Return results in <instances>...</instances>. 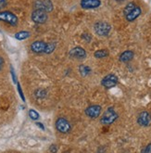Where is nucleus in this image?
<instances>
[{"mask_svg": "<svg viewBox=\"0 0 151 153\" xmlns=\"http://www.w3.org/2000/svg\"><path fill=\"white\" fill-rule=\"evenodd\" d=\"M118 117H119L118 113L115 111L113 108L110 107V108H108L107 111L104 112V114L102 115L100 119V123L104 125H110L118 119Z\"/></svg>", "mask_w": 151, "mask_h": 153, "instance_id": "obj_1", "label": "nucleus"}, {"mask_svg": "<svg viewBox=\"0 0 151 153\" xmlns=\"http://www.w3.org/2000/svg\"><path fill=\"white\" fill-rule=\"evenodd\" d=\"M94 30H95V33L97 35H99V36H107V35H109V33L111 31V26L108 22L100 21L95 23Z\"/></svg>", "mask_w": 151, "mask_h": 153, "instance_id": "obj_2", "label": "nucleus"}, {"mask_svg": "<svg viewBox=\"0 0 151 153\" xmlns=\"http://www.w3.org/2000/svg\"><path fill=\"white\" fill-rule=\"evenodd\" d=\"M47 12L41 8H35L32 13V21L37 24L45 23L47 21Z\"/></svg>", "mask_w": 151, "mask_h": 153, "instance_id": "obj_3", "label": "nucleus"}, {"mask_svg": "<svg viewBox=\"0 0 151 153\" xmlns=\"http://www.w3.org/2000/svg\"><path fill=\"white\" fill-rule=\"evenodd\" d=\"M0 22H6L11 26H16L18 25L19 20H18V17L10 11H1L0 12Z\"/></svg>", "mask_w": 151, "mask_h": 153, "instance_id": "obj_4", "label": "nucleus"}, {"mask_svg": "<svg viewBox=\"0 0 151 153\" xmlns=\"http://www.w3.org/2000/svg\"><path fill=\"white\" fill-rule=\"evenodd\" d=\"M56 129L62 134H68L72 130V125L69 121L63 117H60L56 121Z\"/></svg>", "mask_w": 151, "mask_h": 153, "instance_id": "obj_5", "label": "nucleus"}, {"mask_svg": "<svg viewBox=\"0 0 151 153\" xmlns=\"http://www.w3.org/2000/svg\"><path fill=\"white\" fill-rule=\"evenodd\" d=\"M118 81V77L115 74H109L101 80V85L106 88H111L117 85Z\"/></svg>", "mask_w": 151, "mask_h": 153, "instance_id": "obj_6", "label": "nucleus"}, {"mask_svg": "<svg viewBox=\"0 0 151 153\" xmlns=\"http://www.w3.org/2000/svg\"><path fill=\"white\" fill-rule=\"evenodd\" d=\"M101 111H102V108L99 105H92L89 106L88 108H86L85 110V114L89 117V118L92 119H95L97 117H99L101 114Z\"/></svg>", "mask_w": 151, "mask_h": 153, "instance_id": "obj_7", "label": "nucleus"}, {"mask_svg": "<svg viewBox=\"0 0 151 153\" xmlns=\"http://www.w3.org/2000/svg\"><path fill=\"white\" fill-rule=\"evenodd\" d=\"M35 8H41L46 10L47 12H50L53 10V4L51 0H38L34 3Z\"/></svg>", "mask_w": 151, "mask_h": 153, "instance_id": "obj_8", "label": "nucleus"}, {"mask_svg": "<svg viewBox=\"0 0 151 153\" xmlns=\"http://www.w3.org/2000/svg\"><path fill=\"white\" fill-rule=\"evenodd\" d=\"M70 57L74 59H85L86 58V52L81 47H75L73 49H70L69 52Z\"/></svg>", "mask_w": 151, "mask_h": 153, "instance_id": "obj_9", "label": "nucleus"}, {"mask_svg": "<svg viewBox=\"0 0 151 153\" xmlns=\"http://www.w3.org/2000/svg\"><path fill=\"white\" fill-rule=\"evenodd\" d=\"M101 5L100 0H81V7L84 10L97 8Z\"/></svg>", "mask_w": 151, "mask_h": 153, "instance_id": "obj_10", "label": "nucleus"}, {"mask_svg": "<svg viewBox=\"0 0 151 153\" xmlns=\"http://www.w3.org/2000/svg\"><path fill=\"white\" fill-rule=\"evenodd\" d=\"M47 47V43L44 41H34L31 45V50L34 53H44Z\"/></svg>", "mask_w": 151, "mask_h": 153, "instance_id": "obj_11", "label": "nucleus"}, {"mask_svg": "<svg viewBox=\"0 0 151 153\" xmlns=\"http://www.w3.org/2000/svg\"><path fill=\"white\" fill-rule=\"evenodd\" d=\"M137 123L140 126H148L150 123V115L147 111H142L137 117Z\"/></svg>", "mask_w": 151, "mask_h": 153, "instance_id": "obj_12", "label": "nucleus"}, {"mask_svg": "<svg viewBox=\"0 0 151 153\" xmlns=\"http://www.w3.org/2000/svg\"><path fill=\"white\" fill-rule=\"evenodd\" d=\"M141 13H142V10L138 6H136L132 11H130L127 15H125V18L128 22H134L141 15Z\"/></svg>", "mask_w": 151, "mask_h": 153, "instance_id": "obj_13", "label": "nucleus"}, {"mask_svg": "<svg viewBox=\"0 0 151 153\" xmlns=\"http://www.w3.org/2000/svg\"><path fill=\"white\" fill-rule=\"evenodd\" d=\"M134 56H135V53L132 50H126V51H124L121 54L119 59H120V61L126 63V62H129L130 60H132V59H134Z\"/></svg>", "mask_w": 151, "mask_h": 153, "instance_id": "obj_14", "label": "nucleus"}, {"mask_svg": "<svg viewBox=\"0 0 151 153\" xmlns=\"http://www.w3.org/2000/svg\"><path fill=\"white\" fill-rule=\"evenodd\" d=\"M30 32H27V31H21V32H18V33H15V38L17 39V40H20V41H21V40H25V39H27V38H29L30 37Z\"/></svg>", "mask_w": 151, "mask_h": 153, "instance_id": "obj_15", "label": "nucleus"}, {"mask_svg": "<svg viewBox=\"0 0 151 153\" xmlns=\"http://www.w3.org/2000/svg\"><path fill=\"white\" fill-rule=\"evenodd\" d=\"M110 55L109 51L107 49H99L95 52L94 56L96 58V59H104V58H107Z\"/></svg>", "mask_w": 151, "mask_h": 153, "instance_id": "obj_16", "label": "nucleus"}, {"mask_svg": "<svg viewBox=\"0 0 151 153\" xmlns=\"http://www.w3.org/2000/svg\"><path fill=\"white\" fill-rule=\"evenodd\" d=\"M79 71H80V74H81V75L84 77V76H87L91 73V69H90L89 66L82 64V65H80V67H79Z\"/></svg>", "mask_w": 151, "mask_h": 153, "instance_id": "obj_17", "label": "nucleus"}, {"mask_svg": "<svg viewBox=\"0 0 151 153\" xmlns=\"http://www.w3.org/2000/svg\"><path fill=\"white\" fill-rule=\"evenodd\" d=\"M56 47H57V44L55 42H51V43L47 44V47H46V49H45V52H44V53H46V54H51L53 51L55 50Z\"/></svg>", "mask_w": 151, "mask_h": 153, "instance_id": "obj_18", "label": "nucleus"}, {"mask_svg": "<svg viewBox=\"0 0 151 153\" xmlns=\"http://www.w3.org/2000/svg\"><path fill=\"white\" fill-rule=\"evenodd\" d=\"M29 117H30L32 120L36 121V120H38L40 118V115H39V113L36 111H35V110L31 109V110H29Z\"/></svg>", "mask_w": 151, "mask_h": 153, "instance_id": "obj_19", "label": "nucleus"}, {"mask_svg": "<svg viewBox=\"0 0 151 153\" xmlns=\"http://www.w3.org/2000/svg\"><path fill=\"white\" fill-rule=\"evenodd\" d=\"M136 7V5H135V3H134V2H131V3H129L125 7H124V10H123V13H124V16L125 15H127L130 11H132L134 8Z\"/></svg>", "mask_w": 151, "mask_h": 153, "instance_id": "obj_20", "label": "nucleus"}, {"mask_svg": "<svg viewBox=\"0 0 151 153\" xmlns=\"http://www.w3.org/2000/svg\"><path fill=\"white\" fill-rule=\"evenodd\" d=\"M47 95V92L45 89H38L35 91V96H36L37 97L39 98H42V97H45Z\"/></svg>", "mask_w": 151, "mask_h": 153, "instance_id": "obj_21", "label": "nucleus"}, {"mask_svg": "<svg viewBox=\"0 0 151 153\" xmlns=\"http://www.w3.org/2000/svg\"><path fill=\"white\" fill-rule=\"evenodd\" d=\"M10 74H11V76H12V80L15 84H17V76H16V74H15V71H14V68L13 66L11 65L10 66Z\"/></svg>", "mask_w": 151, "mask_h": 153, "instance_id": "obj_22", "label": "nucleus"}, {"mask_svg": "<svg viewBox=\"0 0 151 153\" xmlns=\"http://www.w3.org/2000/svg\"><path fill=\"white\" fill-rule=\"evenodd\" d=\"M17 85H18V92H19L21 97V100L23 101H25V97H24V95H23V92H22V90H21V85L19 83H17Z\"/></svg>", "mask_w": 151, "mask_h": 153, "instance_id": "obj_23", "label": "nucleus"}, {"mask_svg": "<svg viewBox=\"0 0 151 153\" xmlns=\"http://www.w3.org/2000/svg\"><path fill=\"white\" fill-rule=\"evenodd\" d=\"M82 38L86 41V43H89L91 41V36H90V34H88V33H84L82 35Z\"/></svg>", "mask_w": 151, "mask_h": 153, "instance_id": "obj_24", "label": "nucleus"}, {"mask_svg": "<svg viewBox=\"0 0 151 153\" xmlns=\"http://www.w3.org/2000/svg\"><path fill=\"white\" fill-rule=\"evenodd\" d=\"M142 152H151V143L148 144V145L142 150Z\"/></svg>", "mask_w": 151, "mask_h": 153, "instance_id": "obj_25", "label": "nucleus"}, {"mask_svg": "<svg viewBox=\"0 0 151 153\" xmlns=\"http://www.w3.org/2000/svg\"><path fill=\"white\" fill-rule=\"evenodd\" d=\"M6 5H7V0H0V10L6 7Z\"/></svg>", "mask_w": 151, "mask_h": 153, "instance_id": "obj_26", "label": "nucleus"}, {"mask_svg": "<svg viewBox=\"0 0 151 153\" xmlns=\"http://www.w3.org/2000/svg\"><path fill=\"white\" fill-rule=\"evenodd\" d=\"M4 63H5V61H4V59L0 56V71H1L3 69V66H4Z\"/></svg>", "mask_w": 151, "mask_h": 153, "instance_id": "obj_27", "label": "nucleus"}, {"mask_svg": "<svg viewBox=\"0 0 151 153\" xmlns=\"http://www.w3.org/2000/svg\"><path fill=\"white\" fill-rule=\"evenodd\" d=\"M36 125L38 127H40L42 130H45V127H44V125H43V123H36Z\"/></svg>", "mask_w": 151, "mask_h": 153, "instance_id": "obj_28", "label": "nucleus"}, {"mask_svg": "<svg viewBox=\"0 0 151 153\" xmlns=\"http://www.w3.org/2000/svg\"><path fill=\"white\" fill-rule=\"evenodd\" d=\"M115 1H117V2H120V3H121V2H123L124 0H115Z\"/></svg>", "mask_w": 151, "mask_h": 153, "instance_id": "obj_29", "label": "nucleus"}, {"mask_svg": "<svg viewBox=\"0 0 151 153\" xmlns=\"http://www.w3.org/2000/svg\"><path fill=\"white\" fill-rule=\"evenodd\" d=\"M150 118H151V115H150Z\"/></svg>", "mask_w": 151, "mask_h": 153, "instance_id": "obj_30", "label": "nucleus"}]
</instances>
